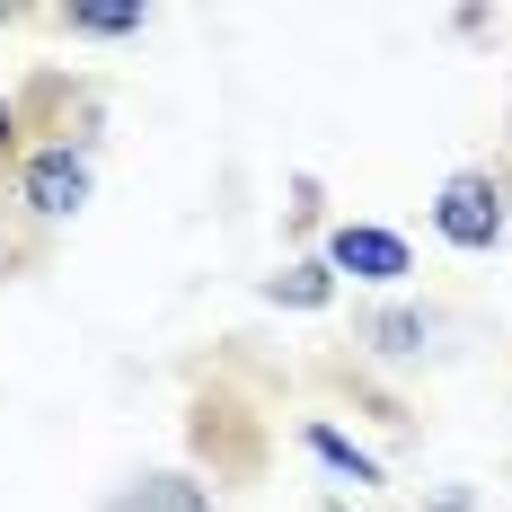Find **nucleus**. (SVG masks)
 <instances>
[{
    "instance_id": "1",
    "label": "nucleus",
    "mask_w": 512,
    "mask_h": 512,
    "mask_svg": "<svg viewBox=\"0 0 512 512\" xmlns=\"http://www.w3.org/2000/svg\"><path fill=\"white\" fill-rule=\"evenodd\" d=\"M18 204H27V221H71L89 204V151H71V142L27 151L18 159Z\"/></svg>"
},
{
    "instance_id": "2",
    "label": "nucleus",
    "mask_w": 512,
    "mask_h": 512,
    "mask_svg": "<svg viewBox=\"0 0 512 512\" xmlns=\"http://www.w3.org/2000/svg\"><path fill=\"white\" fill-rule=\"evenodd\" d=\"M433 230H442L451 248H495V239H504V195H495V177H451L442 204H433Z\"/></svg>"
},
{
    "instance_id": "3",
    "label": "nucleus",
    "mask_w": 512,
    "mask_h": 512,
    "mask_svg": "<svg viewBox=\"0 0 512 512\" xmlns=\"http://www.w3.org/2000/svg\"><path fill=\"white\" fill-rule=\"evenodd\" d=\"M336 265H345V274H362V283H398L415 256H407V239H398V230L345 221V230H336V248H327V274H336Z\"/></svg>"
},
{
    "instance_id": "4",
    "label": "nucleus",
    "mask_w": 512,
    "mask_h": 512,
    "mask_svg": "<svg viewBox=\"0 0 512 512\" xmlns=\"http://www.w3.org/2000/svg\"><path fill=\"white\" fill-rule=\"evenodd\" d=\"M62 27L71 36H142L151 27V0H71Z\"/></svg>"
},
{
    "instance_id": "5",
    "label": "nucleus",
    "mask_w": 512,
    "mask_h": 512,
    "mask_svg": "<svg viewBox=\"0 0 512 512\" xmlns=\"http://www.w3.org/2000/svg\"><path fill=\"white\" fill-rule=\"evenodd\" d=\"M256 292H265L274 309H327L336 301V274H327V265H283V274H265Z\"/></svg>"
},
{
    "instance_id": "6",
    "label": "nucleus",
    "mask_w": 512,
    "mask_h": 512,
    "mask_svg": "<svg viewBox=\"0 0 512 512\" xmlns=\"http://www.w3.org/2000/svg\"><path fill=\"white\" fill-rule=\"evenodd\" d=\"M106 512H212V504H204V486H177V477H142L124 504H106Z\"/></svg>"
},
{
    "instance_id": "7",
    "label": "nucleus",
    "mask_w": 512,
    "mask_h": 512,
    "mask_svg": "<svg viewBox=\"0 0 512 512\" xmlns=\"http://www.w3.org/2000/svg\"><path fill=\"white\" fill-rule=\"evenodd\" d=\"M301 442H309V451H318L327 468H336V477H354V486H380V460H371V451H354L345 433H327V424H309Z\"/></svg>"
},
{
    "instance_id": "8",
    "label": "nucleus",
    "mask_w": 512,
    "mask_h": 512,
    "mask_svg": "<svg viewBox=\"0 0 512 512\" xmlns=\"http://www.w3.org/2000/svg\"><path fill=\"white\" fill-rule=\"evenodd\" d=\"M371 345H380V354H424V309H389V318H371Z\"/></svg>"
},
{
    "instance_id": "9",
    "label": "nucleus",
    "mask_w": 512,
    "mask_h": 512,
    "mask_svg": "<svg viewBox=\"0 0 512 512\" xmlns=\"http://www.w3.org/2000/svg\"><path fill=\"white\" fill-rule=\"evenodd\" d=\"M9 151H18V106L0 98V159H9Z\"/></svg>"
},
{
    "instance_id": "10",
    "label": "nucleus",
    "mask_w": 512,
    "mask_h": 512,
    "mask_svg": "<svg viewBox=\"0 0 512 512\" xmlns=\"http://www.w3.org/2000/svg\"><path fill=\"white\" fill-rule=\"evenodd\" d=\"M327 512H354V504H345V495H327Z\"/></svg>"
}]
</instances>
